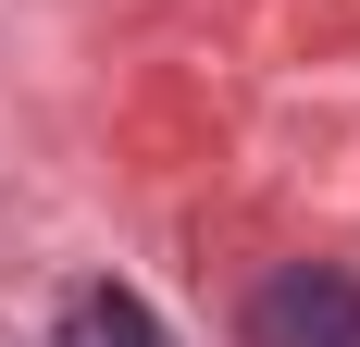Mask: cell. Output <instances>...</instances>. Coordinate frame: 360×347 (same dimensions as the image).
Instances as JSON below:
<instances>
[{
    "label": "cell",
    "instance_id": "obj_1",
    "mask_svg": "<svg viewBox=\"0 0 360 347\" xmlns=\"http://www.w3.org/2000/svg\"><path fill=\"white\" fill-rule=\"evenodd\" d=\"M249 347H360V273L348 261H286V273H261Z\"/></svg>",
    "mask_w": 360,
    "mask_h": 347
},
{
    "label": "cell",
    "instance_id": "obj_2",
    "mask_svg": "<svg viewBox=\"0 0 360 347\" xmlns=\"http://www.w3.org/2000/svg\"><path fill=\"white\" fill-rule=\"evenodd\" d=\"M63 347H162V322H149L124 285H75L63 298Z\"/></svg>",
    "mask_w": 360,
    "mask_h": 347
}]
</instances>
